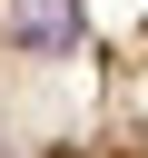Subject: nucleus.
Returning a JSON list of instances; mask_svg holds the SVG:
<instances>
[{"label": "nucleus", "mask_w": 148, "mask_h": 158, "mask_svg": "<svg viewBox=\"0 0 148 158\" xmlns=\"http://www.w3.org/2000/svg\"><path fill=\"white\" fill-rule=\"evenodd\" d=\"M0 158H148V0H0Z\"/></svg>", "instance_id": "1"}]
</instances>
